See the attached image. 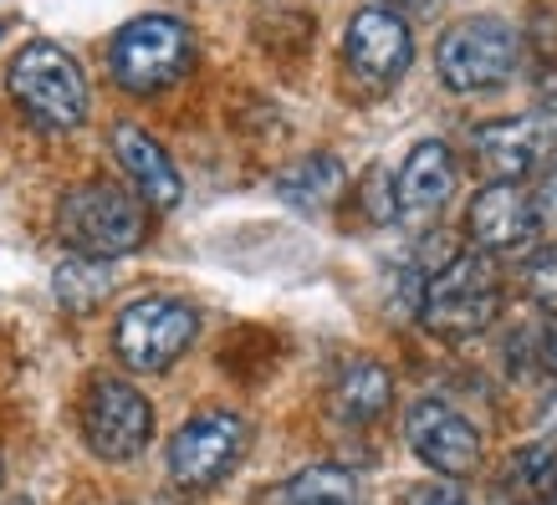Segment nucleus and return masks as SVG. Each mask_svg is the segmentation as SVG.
Masks as SVG:
<instances>
[{"instance_id": "obj_6", "label": "nucleus", "mask_w": 557, "mask_h": 505, "mask_svg": "<svg viewBox=\"0 0 557 505\" xmlns=\"http://www.w3.org/2000/svg\"><path fill=\"white\" fill-rule=\"evenodd\" d=\"M200 312L185 296H138L113 321V348L128 373H164L189 353Z\"/></svg>"}, {"instance_id": "obj_8", "label": "nucleus", "mask_w": 557, "mask_h": 505, "mask_svg": "<svg viewBox=\"0 0 557 505\" xmlns=\"http://www.w3.org/2000/svg\"><path fill=\"white\" fill-rule=\"evenodd\" d=\"M251 429L231 408H205L185 419L170 439V480L180 490H210L240 465Z\"/></svg>"}, {"instance_id": "obj_14", "label": "nucleus", "mask_w": 557, "mask_h": 505, "mask_svg": "<svg viewBox=\"0 0 557 505\" xmlns=\"http://www.w3.org/2000/svg\"><path fill=\"white\" fill-rule=\"evenodd\" d=\"M113 153H119L123 174H128V185H134V194L144 204L174 210V204L185 200V179H180L174 159L164 153V143L153 134H144L138 123H119V128H113Z\"/></svg>"}, {"instance_id": "obj_20", "label": "nucleus", "mask_w": 557, "mask_h": 505, "mask_svg": "<svg viewBox=\"0 0 557 505\" xmlns=\"http://www.w3.org/2000/svg\"><path fill=\"white\" fill-rule=\"evenodd\" d=\"M522 287H527V296L547 312V317H557V245H542V251L527 255Z\"/></svg>"}, {"instance_id": "obj_10", "label": "nucleus", "mask_w": 557, "mask_h": 505, "mask_svg": "<svg viewBox=\"0 0 557 505\" xmlns=\"http://www.w3.org/2000/svg\"><path fill=\"white\" fill-rule=\"evenodd\" d=\"M557 149V123L542 113H511V118L481 123L471 134V159L486 174V185H522L537 174Z\"/></svg>"}, {"instance_id": "obj_13", "label": "nucleus", "mask_w": 557, "mask_h": 505, "mask_svg": "<svg viewBox=\"0 0 557 505\" xmlns=\"http://www.w3.org/2000/svg\"><path fill=\"white\" fill-rule=\"evenodd\" d=\"M542 219L537 204H532V189L527 185H486L475 189L471 210H466V236H471V251L481 255H517L537 240Z\"/></svg>"}, {"instance_id": "obj_16", "label": "nucleus", "mask_w": 557, "mask_h": 505, "mask_svg": "<svg viewBox=\"0 0 557 505\" xmlns=\"http://www.w3.org/2000/svg\"><path fill=\"white\" fill-rule=\"evenodd\" d=\"M394 404V378H388L384 363H373V357H358L348 363L333 388V414L343 424H379Z\"/></svg>"}, {"instance_id": "obj_19", "label": "nucleus", "mask_w": 557, "mask_h": 505, "mask_svg": "<svg viewBox=\"0 0 557 505\" xmlns=\"http://www.w3.org/2000/svg\"><path fill=\"white\" fill-rule=\"evenodd\" d=\"M51 291L67 312H92V306L113 291V266L108 261H87V255H67L57 276H51Z\"/></svg>"}, {"instance_id": "obj_17", "label": "nucleus", "mask_w": 557, "mask_h": 505, "mask_svg": "<svg viewBox=\"0 0 557 505\" xmlns=\"http://www.w3.org/2000/svg\"><path fill=\"white\" fill-rule=\"evenodd\" d=\"M343 185H348V174H343V164L333 153H307L302 164H292L287 174L276 179V194H282L292 210L318 215V210H327V204L338 200Z\"/></svg>"}, {"instance_id": "obj_25", "label": "nucleus", "mask_w": 557, "mask_h": 505, "mask_svg": "<svg viewBox=\"0 0 557 505\" xmlns=\"http://www.w3.org/2000/svg\"><path fill=\"white\" fill-rule=\"evenodd\" d=\"M542 429H547V439H553V444H557V393H553V404H547V408H542Z\"/></svg>"}, {"instance_id": "obj_22", "label": "nucleus", "mask_w": 557, "mask_h": 505, "mask_svg": "<svg viewBox=\"0 0 557 505\" xmlns=\"http://www.w3.org/2000/svg\"><path fill=\"white\" fill-rule=\"evenodd\" d=\"M532 204H537V219L542 225H557V164L542 174V185L532 189Z\"/></svg>"}, {"instance_id": "obj_1", "label": "nucleus", "mask_w": 557, "mask_h": 505, "mask_svg": "<svg viewBox=\"0 0 557 505\" xmlns=\"http://www.w3.org/2000/svg\"><path fill=\"white\" fill-rule=\"evenodd\" d=\"M57 240L87 261H119L149 240V204L113 179H83L57 204Z\"/></svg>"}, {"instance_id": "obj_15", "label": "nucleus", "mask_w": 557, "mask_h": 505, "mask_svg": "<svg viewBox=\"0 0 557 505\" xmlns=\"http://www.w3.org/2000/svg\"><path fill=\"white\" fill-rule=\"evenodd\" d=\"M502 505H553L557 495V444H522L511 450L496 475Z\"/></svg>"}, {"instance_id": "obj_4", "label": "nucleus", "mask_w": 557, "mask_h": 505, "mask_svg": "<svg viewBox=\"0 0 557 505\" xmlns=\"http://www.w3.org/2000/svg\"><path fill=\"white\" fill-rule=\"evenodd\" d=\"M195 67V36L180 16H138L108 41V72L123 92H170Z\"/></svg>"}, {"instance_id": "obj_24", "label": "nucleus", "mask_w": 557, "mask_h": 505, "mask_svg": "<svg viewBox=\"0 0 557 505\" xmlns=\"http://www.w3.org/2000/svg\"><path fill=\"white\" fill-rule=\"evenodd\" d=\"M373 5H384V11H399V16H405V11H424L430 0H373Z\"/></svg>"}, {"instance_id": "obj_18", "label": "nucleus", "mask_w": 557, "mask_h": 505, "mask_svg": "<svg viewBox=\"0 0 557 505\" xmlns=\"http://www.w3.org/2000/svg\"><path fill=\"white\" fill-rule=\"evenodd\" d=\"M261 505H358V475L343 465H307L287 475Z\"/></svg>"}, {"instance_id": "obj_26", "label": "nucleus", "mask_w": 557, "mask_h": 505, "mask_svg": "<svg viewBox=\"0 0 557 505\" xmlns=\"http://www.w3.org/2000/svg\"><path fill=\"white\" fill-rule=\"evenodd\" d=\"M0 475H5V465H0Z\"/></svg>"}, {"instance_id": "obj_21", "label": "nucleus", "mask_w": 557, "mask_h": 505, "mask_svg": "<svg viewBox=\"0 0 557 505\" xmlns=\"http://www.w3.org/2000/svg\"><path fill=\"white\" fill-rule=\"evenodd\" d=\"M409 505H475V501L450 480V485H420L409 495Z\"/></svg>"}, {"instance_id": "obj_2", "label": "nucleus", "mask_w": 557, "mask_h": 505, "mask_svg": "<svg viewBox=\"0 0 557 505\" xmlns=\"http://www.w3.org/2000/svg\"><path fill=\"white\" fill-rule=\"evenodd\" d=\"M502 296H507V281H502L496 255L456 251L445 266L430 270L420 296V321L440 342H471L502 317Z\"/></svg>"}, {"instance_id": "obj_23", "label": "nucleus", "mask_w": 557, "mask_h": 505, "mask_svg": "<svg viewBox=\"0 0 557 505\" xmlns=\"http://www.w3.org/2000/svg\"><path fill=\"white\" fill-rule=\"evenodd\" d=\"M537 363H542V373L557 378V317H547L537 327Z\"/></svg>"}, {"instance_id": "obj_5", "label": "nucleus", "mask_w": 557, "mask_h": 505, "mask_svg": "<svg viewBox=\"0 0 557 505\" xmlns=\"http://www.w3.org/2000/svg\"><path fill=\"white\" fill-rule=\"evenodd\" d=\"M517 67H522V36L502 16L456 21L435 47V72L450 92H491L511 83Z\"/></svg>"}, {"instance_id": "obj_9", "label": "nucleus", "mask_w": 557, "mask_h": 505, "mask_svg": "<svg viewBox=\"0 0 557 505\" xmlns=\"http://www.w3.org/2000/svg\"><path fill=\"white\" fill-rule=\"evenodd\" d=\"M405 444L414 450L420 465H430L445 480H475L486 444L460 408H450L445 399H414L405 414Z\"/></svg>"}, {"instance_id": "obj_7", "label": "nucleus", "mask_w": 557, "mask_h": 505, "mask_svg": "<svg viewBox=\"0 0 557 505\" xmlns=\"http://www.w3.org/2000/svg\"><path fill=\"white\" fill-rule=\"evenodd\" d=\"M83 439L87 450L108 465H128L149 450L153 439V404L128 378H92L83 399Z\"/></svg>"}, {"instance_id": "obj_11", "label": "nucleus", "mask_w": 557, "mask_h": 505, "mask_svg": "<svg viewBox=\"0 0 557 505\" xmlns=\"http://www.w3.org/2000/svg\"><path fill=\"white\" fill-rule=\"evenodd\" d=\"M456 185H460L456 149H450L445 138H424V143L409 149L405 168L388 179V189H394V215L405 219L409 230H424V225H435L440 210L450 204Z\"/></svg>"}, {"instance_id": "obj_12", "label": "nucleus", "mask_w": 557, "mask_h": 505, "mask_svg": "<svg viewBox=\"0 0 557 505\" xmlns=\"http://www.w3.org/2000/svg\"><path fill=\"white\" fill-rule=\"evenodd\" d=\"M343 56H348V67L373 87H388L399 83L409 67V56H414V36H409V21L399 11H384V5H363L354 11L348 21V36H343Z\"/></svg>"}, {"instance_id": "obj_3", "label": "nucleus", "mask_w": 557, "mask_h": 505, "mask_svg": "<svg viewBox=\"0 0 557 505\" xmlns=\"http://www.w3.org/2000/svg\"><path fill=\"white\" fill-rule=\"evenodd\" d=\"M5 92L47 134H72L87 118V102H92L77 56L57 41H26L5 67Z\"/></svg>"}]
</instances>
